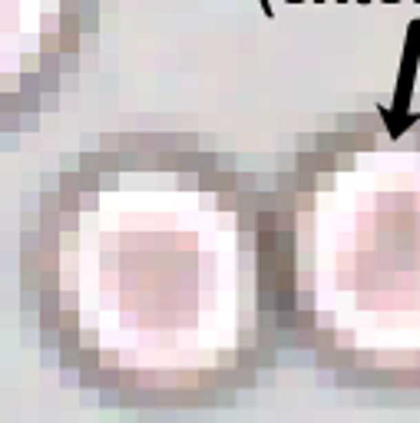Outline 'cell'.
<instances>
[{
    "label": "cell",
    "instance_id": "6da1fadb",
    "mask_svg": "<svg viewBox=\"0 0 420 423\" xmlns=\"http://www.w3.org/2000/svg\"><path fill=\"white\" fill-rule=\"evenodd\" d=\"M407 43H403V67H401V96H397V106L394 109H403L407 106V96H410V83H414V69H417V56H420V20H410L407 23Z\"/></svg>",
    "mask_w": 420,
    "mask_h": 423
},
{
    "label": "cell",
    "instance_id": "7a4b0ae2",
    "mask_svg": "<svg viewBox=\"0 0 420 423\" xmlns=\"http://www.w3.org/2000/svg\"><path fill=\"white\" fill-rule=\"evenodd\" d=\"M258 3H262V14H265V17H275V10H271V0H258Z\"/></svg>",
    "mask_w": 420,
    "mask_h": 423
},
{
    "label": "cell",
    "instance_id": "3957f363",
    "mask_svg": "<svg viewBox=\"0 0 420 423\" xmlns=\"http://www.w3.org/2000/svg\"><path fill=\"white\" fill-rule=\"evenodd\" d=\"M315 3H328V0H315ZM337 3H344V0H337Z\"/></svg>",
    "mask_w": 420,
    "mask_h": 423
},
{
    "label": "cell",
    "instance_id": "277c9868",
    "mask_svg": "<svg viewBox=\"0 0 420 423\" xmlns=\"http://www.w3.org/2000/svg\"><path fill=\"white\" fill-rule=\"evenodd\" d=\"M381 3H401V0H381Z\"/></svg>",
    "mask_w": 420,
    "mask_h": 423
},
{
    "label": "cell",
    "instance_id": "5b68a950",
    "mask_svg": "<svg viewBox=\"0 0 420 423\" xmlns=\"http://www.w3.org/2000/svg\"><path fill=\"white\" fill-rule=\"evenodd\" d=\"M285 3H304V0H285Z\"/></svg>",
    "mask_w": 420,
    "mask_h": 423
},
{
    "label": "cell",
    "instance_id": "8992f818",
    "mask_svg": "<svg viewBox=\"0 0 420 423\" xmlns=\"http://www.w3.org/2000/svg\"><path fill=\"white\" fill-rule=\"evenodd\" d=\"M357 3H370V0H357Z\"/></svg>",
    "mask_w": 420,
    "mask_h": 423
},
{
    "label": "cell",
    "instance_id": "52a82bcc",
    "mask_svg": "<svg viewBox=\"0 0 420 423\" xmlns=\"http://www.w3.org/2000/svg\"><path fill=\"white\" fill-rule=\"evenodd\" d=\"M417 3H420V0H417Z\"/></svg>",
    "mask_w": 420,
    "mask_h": 423
}]
</instances>
